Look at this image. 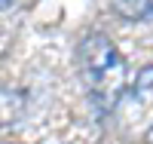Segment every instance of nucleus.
Returning <instances> with one entry per match:
<instances>
[{
  "label": "nucleus",
  "instance_id": "nucleus-6",
  "mask_svg": "<svg viewBox=\"0 0 153 144\" xmlns=\"http://www.w3.org/2000/svg\"><path fill=\"white\" fill-rule=\"evenodd\" d=\"M150 144H153V129H150Z\"/></svg>",
  "mask_w": 153,
  "mask_h": 144
},
{
  "label": "nucleus",
  "instance_id": "nucleus-5",
  "mask_svg": "<svg viewBox=\"0 0 153 144\" xmlns=\"http://www.w3.org/2000/svg\"><path fill=\"white\" fill-rule=\"evenodd\" d=\"M150 16H153V0H150Z\"/></svg>",
  "mask_w": 153,
  "mask_h": 144
},
{
  "label": "nucleus",
  "instance_id": "nucleus-4",
  "mask_svg": "<svg viewBox=\"0 0 153 144\" xmlns=\"http://www.w3.org/2000/svg\"><path fill=\"white\" fill-rule=\"evenodd\" d=\"M12 3H16V0H0V9H9Z\"/></svg>",
  "mask_w": 153,
  "mask_h": 144
},
{
  "label": "nucleus",
  "instance_id": "nucleus-3",
  "mask_svg": "<svg viewBox=\"0 0 153 144\" xmlns=\"http://www.w3.org/2000/svg\"><path fill=\"white\" fill-rule=\"evenodd\" d=\"M123 19H147L150 16V0H107Z\"/></svg>",
  "mask_w": 153,
  "mask_h": 144
},
{
  "label": "nucleus",
  "instance_id": "nucleus-1",
  "mask_svg": "<svg viewBox=\"0 0 153 144\" xmlns=\"http://www.w3.org/2000/svg\"><path fill=\"white\" fill-rule=\"evenodd\" d=\"M80 71L98 107L110 110L129 89V64L104 34H89L80 43Z\"/></svg>",
  "mask_w": 153,
  "mask_h": 144
},
{
  "label": "nucleus",
  "instance_id": "nucleus-2",
  "mask_svg": "<svg viewBox=\"0 0 153 144\" xmlns=\"http://www.w3.org/2000/svg\"><path fill=\"white\" fill-rule=\"evenodd\" d=\"M22 110H25L22 92L0 89V123H9V120H16V116H22Z\"/></svg>",
  "mask_w": 153,
  "mask_h": 144
}]
</instances>
